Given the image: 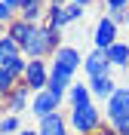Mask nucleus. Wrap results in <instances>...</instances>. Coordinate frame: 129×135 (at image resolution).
Returning a JSON list of instances; mask_svg holds the SVG:
<instances>
[{"label": "nucleus", "instance_id": "nucleus-1", "mask_svg": "<svg viewBox=\"0 0 129 135\" xmlns=\"http://www.w3.org/2000/svg\"><path fill=\"white\" fill-rule=\"evenodd\" d=\"M61 46V31H55V28H49L46 22L43 25H37L34 37L25 43V59H49L52 52Z\"/></svg>", "mask_w": 129, "mask_h": 135}, {"label": "nucleus", "instance_id": "nucleus-2", "mask_svg": "<svg viewBox=\"0 0 129 135\" xmlns=\"http://www.w3.org/2000/svg\"><path fill=\"white\" fill-rule=\"evenodd\" d=\"M68 126L74 135H95L102 129V110L95 101L89 104H80V108H71L68 110Z\"/></svg>", "mask_w": 129, "mask_h": 135}, {"label": "nucleus", "instance_id": "nucleus-3", "mask_svg": "<svg viewBox=\"0 0 129 135\" xmlns=\"http://www.w3.org/2000/svg\"><path fill=\"white\" fill-rule=\"evenodd\" d=\"M104 120L111 123L117 135L126 132L129 126V86H117V92L104 101Z\"/></svg>", "mask_w": 129, "mask_h": 135}, {"label": "nucleus", "instance_id": "nucleus-4", "mask_svg": "<svg viewBox=\"0 0 129 135\" xmlns=\"http://www.w3.org/2000/svg\"><path fill=\"white\" fill-rule=\"evenodd\" d=\"M52 68L55 71H61V74H77L80 68H83V55H80L77 46H68V43H61L59 49L52 52Z\"/></svg>", "mask_w": 129, "mask_h": 135}, {"label": "nucleus", "instance_id": "nucleus-5", "mask_svg": "<svg viewBox=\"0 0 129 135\" xmlns=\"http://www.w3.org/2000/svg\"><path fill=\"white\" fill-rule=\"evenodd\" d=\"M22 83H25L31 92L46 89V83H49V61L46 59H28V71H25V77H22Z\"/></svg>", "mask_w": 129, "mask_h": 135}, {"label": "nucleus", "instance_id": "nucleus-6", "mask_svg": "<svg viewBox=\"0 0 129 135\" xmlns=\"http://www.w3.org/2000/svg\"><path fill=\"white\" fill-rule=\"evenodd\" d=\"M61 101L65 98H59V95H52L49 89H40V92H34L31 95V117H37V120H43V117H49V114H55V110H61Z\"/></svg>", "mask_w": 129, "mask_h": 135}, {"label": "nucleus", "instance_id": "nucleus-7", "mask_svg": "<svg viewBox=\"0 0 129 135\" xmlns=\"http://www.w3.org/2000/svg\"><path fill=\"white\" fill-rule=\"evenodd\" d=\"M114 68L108 61V52L104 49H92L89 55H83V74L86 80H95V77H108Z\"/></svg>", "mask_w": 129, "mask_h": 135}, {"label": "nucleus", "instance_id": "nucleus-8", "mask_svg": "<svg viewBox=\"0 0 129 135\" xmlns=\"http://www.w3.org/2000/svg\"><path fill=\"white\" fill-rule=\"evenodd\" d=\"M117 34H120V25L111 22L108 16H102L95 22V31H92V46L95 49H108L111 43H117Z\"/></svg>", "mask_w": 129, "mask_h": 135}, {"label": "nucleus", "instance_id": "nucleus-9", "mask_svg": "<svg viewBox=\"0 0 129 135\" xmlns=\"http://www.w3.org/2000/svg\"><path fill=\"white\" fill-rule=\"evenodd\" d=\"M31 95H34V92H31V89H28L22 80H18L16 89H12L6 98H3V104H6V114H16V117H18V114H25V110L31 108Z\"/></svg>", "mask_w": 129, "mask_h": 135}, {"label": "nucleus", "instance_id": "nucleus-10", "mask_svg": "<svg viewBox=\"0 0 129 135\" xmlns=\"http://www.w3.org/2000/svg\"><path fill=\"white\" fill-rule=\"evenodd\" d=\"M37 135H71V126H68V117L55 110L49 117L37 120Z\"/></svg>", "mask_w": 129, "mask_h": 135}, {"label": "nucleus", "instance_id": "nucleus-11", "mask_svg": "<svg viewBox=\"0 0 129 135\" xmlns=\"http://www.w3.org/2000/svg\"><path fill=\"white\" fill-rule=\"evenodd\" d=\"M34 31H37V25H31V22H25V18H18V16L6 25V34L18 43V46H22V49H25V43L34 37Z\"/></svg>", "mask_w": 129, "mask_h": 135}, {"label": "nucleus", "instance_id": "nucleus-12", "mask_svg": "<svg viewBox=\"0 0 129 135\" xmlns=\"http://www.w3.org/2000/svg\"><path fill=\"white\" fill-rule=\"evenodd\" d=\"M71 83H74V77H71V74H61V71H55V68L49 65V83H46V89H49L52 95L65 98L68 89H71Z\"/></svg>", "mask_w": 129, "mask_h": 135}, {"label": "nucleus", "instance_id": "nucleus-13", "mask_svg": "<svg viewBox=\"0 0 129 135\" xmlns=\"http://www.w3.org/2000/svg\"><path fill=\"white\" fill-rule=\"evenodd\" d=\"M65 101H68L71 108H80V104H89V101H95L92 98V89H89V83H71V89H68V95H65Z\"/></svg>", "mask_w": 129, "mask_h": 135}, {"label": "nucleus", "instance_id": "nucleus-14", "mask_svg": "<svg viewBox=\"0 0 129 135\" xmlns=\"http://www.w3.org/2000/svg\"><path fill=\"white\" fill-rule=\"evenodd\" d=\"M46 25H49V28H55V31H65V28L71 25L65 3H49V6H46Z\"/></svg>", "mask_w": 129, "mask_h": 135}, {"label": "nucleus", "instance_id": "nucleus-15", "mask_svg": "<svg viewBox=\"0 0 129 135\" xmlns=\"http://www.w3.org/2000/svg\"><path fill=\"white\" fill-rule=\"evenodd\" d=\"M108 61H111V68H129V43L126 40H117L108 46Z\"/></svg>", "mask_w": 129, "mask_h": 135}, {"label": "nucleus", "instance_id": "nucleus-16", "mask_svg": "<svg viewBox=\"0 0 129 135\" xmlns=\"http://www.w3.org/2000/svg\"><path fill=\"white\" fill-rule=\"evenodd\" d=\"M89 89H92V98L108 101L114 92H117V83H114L111 74H108V77H95V80H89Z\"/></svg>", "mask_w": 129, "mask_h": 135}, {"label": "nucleus", "instance_id": "nucleus-17", "mask_svg": "<svg viewBox=\"0 0 129 135\" xmlns=\"http://www.w3.org/2000/svg\"><path fill=\"white\" fill-rule=\"evenodd\" d=\"M16 55H25V52H22V46H18V43L3 31V34H0V68H6Z\"/></svg>", "mask_w": 129, "mask_h": 135}, {"label": "nucleus", "instance_id": "nucleus-18", "mask_svg": "<svg viewBox=\"0 0 129 135\" xmlns=\"http://www.w3.org/2000/svg\"><path fill=\"white\" fill-rule=\"evenodd\" d=\"M18 18H25L31 25H43V22H46V9H43L40 3H22V6H18Z\"/></svg>", "mask_w": 129, "mask_h": 135}, {"label": "nucleus", "instance_id": "nucleus-19", "mask_svg": "<svg viewBox=\"0 0 129 135\" xmlns=\"http://www.w3.org/2000/svg\"><path fill=\"white\" fill-rule=\"evenodd\" d=\"M22 132V120L16 114H6V117H0V135H18Z\"/></svg>", "mask_w": 129, "mask_h": 135}, {"label": "nucleus", "instance_id": "nucleus-20", "mask_svg": "<svg viewBox=\"0 0 129 135\" xmlns=\"http://www.w3.org/2000/svg\"><path fill=\"white\" fill-rule=\"evenodd\" d=\"M16 83H18V77H12L6 68H0V95H3V98L16 89Z\"/></svg>", "mask_w": 129, "mask_h": 135}, {"label": "nucleus", "instance_id": "nucleus-21", "mask_svg": "<svg viewBox=\"0 0 129 135\" xmlns=\"http://www.w3.org/2000/svg\"><path fill=\"white\" fill-rule=\"evenodd\" d=\"M6 71H9L12 77H18V80H22V77H25V71H28V59H25V55H16V59L6 65Z\"/></svg>", "mask_w": 129, "mask_h": 135}, {"label": "nucleus", "instance_id": "nucleus-22", "mask_svg": "<svg viewBox=\"0 0 129 135\" xmlns=\"http://www.w3.org/2000/svg\"><path fill=\"white\" fill-rule=\"evenodd\" d=\"M65 9H68V18H71V22H80V18L86 16V6H80V3H71V0L65 3Z\"/></svg>", "mask_w": 129, "mask_h": 135}, {"label": "nucleus", "instance_id": "nucleus-23", "mask_svg": "<svg viewBox=\"0 0 129 135\" xmlns=\"http://www.w3.org/2000/svg\"><path fill=\"white\" fill-rule=\"evenodd\" d=\"M12 18H16V9H12V6H6V3L0 0V25L6 28L9 22H12Z\"/></svg>", "mask_w": 129, "mask_h": 135}, {"label": "nucleus", "instance_id": "nucleus-24", "mask_svg": "<svg viewBox=\"0 0 129 135\" xmlns=\"http://www.w3.org/2000/svg\"><path fill=\"white\" fill-rule=\"evenodd\" d=\"M104 16L111 18V22H117V25H126V9H108Z\"/></svg>", "mask_w": 129, "mask_h": 135}, {"label": "nucleus", "instance_id": "nucleus-25", "mask_svg": "<svg viewBox=\"0 0 129 135\" xmlns=\"http://www.w3.org/2000/svg\"><path fill=\"white\" fill-rule=\"evenodd\" d=\"M104 9H129V0H104Z\"/></svg>", "mask_w": 129, "mask_h": 135}, {"label": "nucleus", "instance_id": "nucleus-26", "mask_svg": "<svg viewBox=\"0 0 129 135\" xmlns=\"http://www.w3.org/2000/svg\"><path fill=\"white\" fill-rule=\"evenodd\" d=\"M3 3H6V6H12L16 12H18V6H22V0H3Z\"/></svg>", "mask_w": 129, "mask_h": 135}, {"label": "nucleus", "instance_id": "nucleus-27", "mask_svg": "<svg viewBox=\"0 0 129 135\" xmlns=\"http://www.w3.org/2000/svg\"><path fill=\"white\" fill-rule=\"evenodd\" d=\"M22 3H40V6H49L52 0H22Z\"/></svg>", "mask_w": 129, "mask_h": 135}, {"label": "nucleus", "instance_id": "nucleus-28", "mask_svg": "<svg viewBox=\"0 0 129 135\" xmlns=\"http://www.w3.org/2000/svg\"><path fill=\"white\" fill-rule=\"evenodd\" d=\"M71 3H80V6H92L95 0H71Z\"/></svg>", "mask_w": 129, "mask_h": 135}, {"label": "nucleus", "instance_id": "nucleus-29", "mask_svg": "<svg viewBox=\"0 0 129 135\" xmlns=\"http://www.w3.org/2000/svg\"><path fill=\"white\" fill-rule=\"evenodd\" d=\"M18 135H37V129H22Z\"/></svg>", "mask_w": 129, "mask_h": 135}, {"label": "nucleus", "instance_id": "nucleus-30", "mask_svg": "<svg viewBox=\"0 0 129 135\" xmlns=\"http://www.w3.org/2000/svg\"><path fill=\"white\" fill-rule=\"evenodd\" d=\"M0 117H3V95H0Z\"/></svg>", "mask_w": 129, "mask_h": 135}, {"label": "nucleus", "instance_id": "nucleus-31", "mask_svg": "<svg viewBox=\"0 0 129 135\" xmlns=\"http://www.w3.org/2000/svg\"><path fill=\"white\" fill-rule=\"evenodd\" d=\"M126 28H129V9H126Z\"/></svg>", "mask_w": 129, "mask_h": 135}, {"label": "nucleus", "instance_id": "nucleus-32", "mask_svg": "<svg viewBox=\"0 0 129 135\" xmlns=\"http://www.w3.org/2000/svg\"><path fill=\"white\" fill-rule=\"evenodd\" d=\"M0 31H3V25H0Z\"/></svg>", "mask_w": 129, "mask_h": 135}]
</instances>
